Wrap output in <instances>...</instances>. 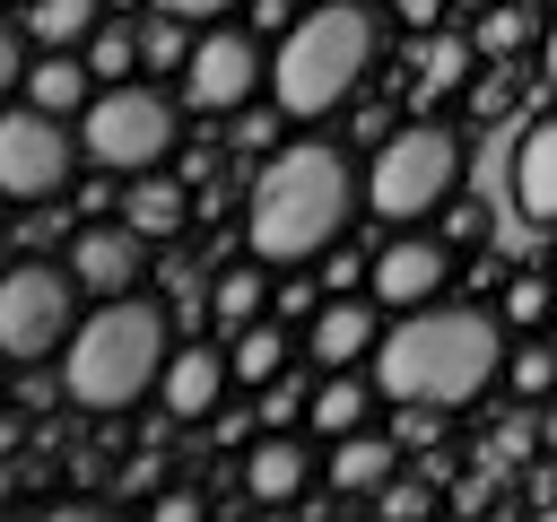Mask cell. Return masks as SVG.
I'll return each instance as SVG.
<instances>
[{"instance_id": "25", "label": "cell", "mask_w": 557, "mask_h": 522, "mask_svg": "<svg viewBox=\"0 0 557 522\" xmlns=\"http://www.w3.org/2000/svg\"><path fill=\"white\" fill-rule=\"evenodd\" d=\"M522 9H531V0H513V9H487V17H479V52H513V44L531 35V17H522Z\"/></svg>"}, {"instance_id": "27", "label": "cell", "mask_w": 557, "mask_h": 522, "mask_svg": "<svg viewBox=\"0 0 557 522\" xmlns=\"http://www.w3.org/2000/svg\"><path fill=\"white\" fill-rule=\"evenodd\" d=\"M374 505H383V513H426V505H435V496H426V487H409V478H392V487H383V496H374Z\"/></svg>"}, {"instance_id": "1", "label": "cell", "mask_w": 557, "mask_h": 522, "mask_svg": "<svg viewBox=\"0 0 557 522\" xmlns=\"http://www.w3.org/2000/svg\"><path fill=\"white\" fill-rule=\"evenodd\" d=\"M505 383V339L487 304H409L374 348V391L400 409H461Z\"/></svg>"}, {"instance_id": "6", "label": "cell", "mask_w": 557, "mask_h": 522, "mask_svg": "<svg viewBox=\"0 0 557 522\" xmlns=\"http://www.w3.org/2000/svg\"><path fill=\"white\" fill-rule=\"evenodd\" d=\"M183 139V113L165 87H139V78H104V96H87L78 113V148L113 174H148L157 157H174Z\"/></svg>"}, {"instance_id": "24", "label": "cell", "mask_w": 557, "mask_h": 522, "mask_svg": "<svg viewBox=\"0 0 557 522\" xmlns=\"http://www.w3.org/2000/svg\"><path fill=\"white\" fill-rule=\"evenodd\" d=\"M139 26H96L87 35V61H96V78H131V61H139V44H131Z\"/></svg>"}, {"instance_id": "16", "label": "cell", "mask_w": 557, "mask_h": 522, "mask_svg": "<svg viewBox=\"0 0 557 522\" xmlns=\"http://www.w3.org/2000/svg\"><path fill=\"white\" fill-rule=\"evenodd\" d=\"M392 470H400V444H383V435H331V487L339 496H383L392 487Z\"/></svg>"}, {"instance_id": "13", "label": "cell", "mask_w": 557, "mask_h": 522, "mask_svg": "<svg viewBox=\"0 0 557 522\" xmlns=\"http://www.w3.org/2000/svg\"><path fill=\"white\" fill-rule=\"evenodd\" d=\"M513 209L531 226H557V113H540L513 139Z\"/></svg>"}, {"instance_id": "7", "label": "cell", "mask_w": 557, "mask_h": 522, "mask_svg": "<svg viewBox=\"0 0 557 522\" xmlns=\"http://www.w3.org/2000/svg\"><path fill=\"white\" fill-rule=\"evenodd\" d=\"M70 278H78V270H52V261H17V270L0 278V348H9L17 365L52 357V348L70 339Z\"/></svg>"}, {"instance_id": "2", "label": "cell", "mask_w": 557, "mask_h": 522, "mask_svg": "<svg viewBox=\"0 0 557 522\" xmlns=\"http://www.w3.org/2000/svg\"><path fill=\"white\" fill-rule=\"evenodd\" d=\"M366 200V183L348 174V157L331 139H296L278 148L252 191H244V244L270 261V270H296V261H322V244L348 226V209Z\"/></svg>"}, {"instance_id": "10", "label": "cell", "mask_w": 557, "mask_h": 522, "mask_svg": "<svg viewBox=\"0 0 557 522\" xmlns=\"http://www.w3.org/2000/svg\"><path fill=\"white\" fill-rule=\"evenodd\" d=\"M444 278H453V244H435V235H400V244H383V261H374V304H392V313L435 304Z\"/></svg>"}, {"instance_id": "4", "label": "cell", "mask_w": 557, "mask_h": 522, "mask_svg": "<svg viewBox=\"0 0 557 522\" xmlns=\"http://www.w3.org/2000/svg\"><path fill=\"white\" fill-rule=\"evenodd\" d=\"M374 9L357 0H313L287 35H278V61H270V87H278V113L296 122H322L331 104H348V87L374 70Z\"/></svg>"}, {"instance_id": "18", "label": "cell", "mask_w": 557, "mask_h": 522, "mask_svg": "<svg viewBox=\"0 0 557 522\" xmlns=\"http://www.w3.org/2000/svg\"><path fill=\"white\" fill-rule=\"evenodd\" d=\"M122 217H131V226H139V235L157 244V235H183V217H191V200H183V183H165V174L148 165V174L131 183V200H122Z\"/></svg>"}, {"instance_id": "11", "label": "cell", "mask_w": 557, "mask_h": 522, "mask_svg": "<svg viewBox=\"0 0 557 522\" xmlns=\"http://www.w3.org/2000/svg\"><path fill=\"white\" fill-rule=\"evenodd\" d=\"M139 261H148V235L122 217V226H87L78 244H70V270H78V287H96V296H131L139 287Z\"/></svg>"}, {"instance_id": "31", "label": "cell", "mask_w": 557, "mask_h": 522, "mask_svg": "<svg viewBox=\"0 0 557 522\" xmlns=\"http://www.w3.org/2000/svg\"><path fill=\"white\" fill-rule=\"evenodd\" d=\"M540 444L557 452V391H548V418H540Z\"/></svg>"}, {"instance_id": "26", "label": "cell", "mask_w": 557, "mask_h": 522, "mask_svg": "<svg viewBox=\"0 0 557 522\" xmlns=\"http://www.w3.org/2000/svg\"><path fill=\"white\" fill-rule=\"evenodd\" d=\"M505 313H513V322H540V313H548V287H540V278H513Z\"/></svg>"}, {"instance_id": "22", "label": "cell", "mask_w": 557, "mask_h": 522, "mask_svg": "<svg viewBox=\"0 0 557 522\" xmlns=\"http://www.w3.org/2000/svg\"><path fill=\"white\" fill-rule=\"evenodd\" d=\"M278 365H287V331H278V322H244V339H235V374H244V383H270Z\"/></svg>"}, {"instance_id": "12", "label": "cell", "mask_w": 557, "mask_h": 522, "mask_svg": "<svg viewBox=\"0 0 557 522\" xmlns=\"http://www.w3.org/2000/svg\"><path fill=\"white\" fill-rule=\"evenodd\" d=\"M226 374H235V357H218V348H174V357H165V383H157L165 418H174V426H200V418H218V400H226Z\"/></svg>"}, {"instance_id": "5", "label": "cell", "mask_w": 557, "mask_h": 522, "mask_svg": "<svg viewBox=\"0 0 557 522\" xmlns=\"http://www.w3.org/2000/svg\"><path fill=\"white\" fill-rule=\"evenodd\" d=\"M453 183H461V139H453L444 122H409V130H392V139L374 148V165H366V209L392 217V226H418V217H435V209L453 200Z\"/></svg>"}, {"instance_id": "33", "label": "cell", "mask_w": 557, "mask_h": 522, "mask_svg": "<svg viewBox=\"0 0 557 522\" xmlns=\"http://www.w3.org/2000/svg\"><path fill=\"white\" fill-rule=\"evenodd\" d=\"M453 9H487V0H453Z\"/></svg>"}, {"instance_id": "21", "label": "cell", "mask_w": 557, "mask_h": 522, "mask_svg": "<svg viewBox=\"0 0 557 522\" xmlns=\"http://www.w3.org/2000/svg\"><path fill=\"white\" fill-rule=\"evenodd\" d=\"M261 270H270V261H261V252H252V261H244V270H226V278H218V287H209V304H218V313H226V322H261V296H270V278H261Z\"/></svg>"}, {"instance_id": "3", "label": "cell", "mask_w": 557, "mask_h": 522, "mask_svg": "<svg viewBox=\"0 0 557 522\" xmlns=\"http://www.w3.org/2000/svg\"><path fill=\"white\" fill-rule=\"evenodd\" d=\"M165 357H174L165 313H157L148 296H104V304L70 331V374H61V391H70V409L113 418V409H131L139 391L165 383Z\"/></svg>"}, {"instance_id": "29", "label": "cell", "mask_w": 557, "mask_h": 522, "mask_svg": "<svg viewBox=\"0 0 557 522\" xmlns=\"http://www.w3.org/2000/svg\"><path fill=\"white\" fill-rule=\"evenodd\" d=\"M165 17H218V9H235V0H157Z\"/></svg>"}, {"instance_id": "30", "label": "cell", "mask_w": 557, "mask_h": 522, "mask_svg": "<svg viewBox=\"0 0 557 522\" xmlns=\"http://www.w3.org/2000/svg\"><path fill=\"white\" fill-rule=\"evenodd\" d=\"M435 9H444V0H400V17H409V26H426Z\"/></svg>"}, {"instance_id": "19", "label": "cell", "mask_w": 557, "mask_h": 522, "mask_svg": "<svg viewBox=\"0 0 557 522\" xmlns=\"http://www.w3.org/2000/svg\"><path fill=\"white\" fill-rule=\"evenodd\" d=\"M96 26H104V0H26V35L52 52H78Z\"/></svg>"}, {"instance_id": "34", "label": "cell", "mask_w": 557, "mask_h": 522, "mask_svg": "<svg viewBox=\"0 0 557 522\" xmlns=\"http://www.w3.org/2000/svg\"><path fill=\"white\" fill-rule=\"evenodd\" d=\"M531 9H548V0H531Z\"/></svg>"}, {"instance_id": "20", "label": "cell", "mask_w": 557, "mask_h": 522, "mask_svg": "<svg viewBox=\"0 0 557 522\" xmlns=\"http://www.w3.org/2000/svg\"><path fill=\"white\" fill-rule=\"evenodd\" d=\"M374 409V383H357L348 365H331V383L313 391V435H357Z\"/></svg>"}, {"instance_id": "14", "label": "cell", "mask_w": 557, "mask_h": 522, "mask_svg": "<svg viewBox=\"0 0 557 522\" xmlns=\"http://www.w3.org/2000/svg\"><path fill=\"white\" fill-rule=\"evenodd\" d=\"M313 487V452L296 444V435H261L252 452H244V496L252 505H296Z\"/></svg>"}, {"instance_id": "35", "label": "cell", "mask_w": 557, "mask_h": 522, "mask_svg": "<svg viewBox=\"0 0 557 522\" xmlns=\"http://www.w3.org/2000/svg\"><path fill=\"white\" fill-rule=\"evenodd\" d=\"M17 9H26V0H17Z\"/></svg>"}, {"instance_id": "15", "label": "cell", "mask_w": 557, "mask_h": 522, "mask_svg": "<svg viewBox=\"0 0 557 522\" xmlns=\"http://www.w3.org/2000/svg\"><path fill=\"white\" fill-rule=\"evenodd\" d=\"M305 348H313L322 365H357V357H374V348H383V313H374V304H357V296H339V304H322V313H313Z\"/></svg>"}, {"instance_id": "17", "label": "cell", "mask_w": 557, "mask_h": 522, "mask_svg": "<svg viewBox=\"0 0 557 522\" xmlns=\"http://www.w3.org/2000/svg\"><path fill=\"white\" fill-rule=\"evenodd\" d=\"M87 70H96V61H78V52H44V61L26 70V87H17V96H26V104H44V113H70V104L87 113Z\"/></svg>"}, {"instance_id": "23", "label": "cell", "mask_w": 557, "mask_h": 522, "mask_svg": "<svg viewBox=\"0 0 557 522\" xmlns=\"http://www.w3.org/2000/svg\"><path fill=\"white\" fill-rule=\"evenodd\" d=\"M505 391L548 400V391H557V348H540V339H531V348H513V357H505Z\"/></svg>"}, {"instance_id": "32", "label": "cell", "mask_w": 557, "mask_h": 522, "mask_svg": "<svg viewBox=\"0 0 557 522\" xmlns=\"http://www.w3.org/2000/svg\"><path fill=\"white\" fill-rule=\"evenodd\" d=\"M540 70H548V78H557V26H548V44H540Z\"/></svg>"}, {"instance_id": "9", "label": "cell", "mask_w": 557, "mask_h": 522, "mask_svg": "<svg viewBox=\"0 0 557 522\" xmlns=\"http://www.w3.org/2000/svg\"><path fill=\"white\" fill-rule=\"evenodd\" d=\"M252 87H261L252 35H200V44L183 52V96H191L200 113H235V104H252Z\"/></svg>"}, {"instance_id": "8", "label": "cell", "mask_w": 557, "mask_h": 522, "mask_svg": "<svg viewBox=\"0 0 557 522\" xmlns=\"http://www.w3.org/2000/svg\"><path fill=\"white\" fill-rule=\"evenodd\" d=\"M70 183V130L44 113V104H17L9 122H0V191L17 200V209H35V200H52Z\"/></svg>"}, {"instance_id": "28", "label": "cell", "mask_w": 557, "mask_h": 522, "mask_svg": "<svg viewBox=\"0 0 557 522\" xmlns=\"http://www.w3.org/2000/svg\"><path fill=\"white\" fill-rule=\"evenodd\" d=\"M191 513H200L191 487H165V496H157V522H191Z\"/></svg>"}]
</instances>
